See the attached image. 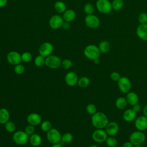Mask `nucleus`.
Returning <instances> with one entry per match:
<instances>
[{"label": "nucleus", "instance_id": "nucleus-50", "mask_svg": "<svg viewBox=\"0 0 147 147\" xmlns=\"http://www.w3.org/2000/svg\"><path fill=\"white\" fill-rule=\"evenodd\" d=\"M115 147H118V146H115Z\"/></svg>", "mask_w": 147, "mask_h": 147}, {"label": "nucleus", "instance_id": "nucleus-45", "mask_svg": "<svg viewBox=\"0 0 147 147\" xmlns=\"http://www.w3.org/2000/svg\"><path fill=\"white\" fill-rule=\"evenodd\" d=\"M7 3V0H0V7L5 6Z\"/></svg>", "mask_w": 147, "mask_h": 147}, {"label": "nucleus", "instance_id": "nucleus-35", "mask_svg": "<svg viewBox=\"0 0 147 147\" xmlns=\"http://www.w3.org/2000/svg\"><path fill=\"white\" fill-rule=\"evenodd\" d=\"M22 61L25 63L30 62L32 59V55L29 52H25L21 55Z\"/></svg>", "mask_w": 147, "mask_h": 147}, {"label": "nucleus", "instance_id": "nucleus-26", "mask_svg": "<svg viewBox=\"0 0 147 147\" xmlns=\"http://www.w3.org/2000/svg\"><path fill=\"white\" fill-rule=\"evenodd\" d=\"M54 7L55 10L59 13H64L67 10V6L65 3L60 1H58L55 2L54 5Z\"/></svg>", "mask_w": 147, "mask_h": 147}, {"label": "nucleus", "instance_id": "nucleus-28", "mask_svg": "<svg viewBox=\"0 0 147 147\" xmlns=\"http://www.w3.org/2000/svg\"><path fill=\"white\" fill-rule=\"evenodd\" d=\"M90 83V80L87 77H82L78 79V84L81 88H86L89 86Z\"/></svg>", "mask_w": 147, "mask_h": 147}, {"label": "nucleus", "instance_id": "nucleus-20", "mask_svg": "<svg viewBox=\"0 0 147 147\" xmlns=\"http://www.w3.org/2000/svg\"><path fill=\"white\" fill-rule=\"evenodd\" d=\"M126 100L127 102L128 105L133 106L134 105L138 103L139 102V98L138 95L134 92H129L126 94Z\"/></svg>", "mask_w": 147, "mask_h": 147}, {"label": "nucleus", "instance_id": "nucleus-31", "mask_svg": "<svg viewBox=\"0 0 147 147\" xmlns=\"http://www.w3.org/2000/svg\"><path fill=\"white\" fill-rule=\"evenodd\" d=\"M5 128L7 131L9 133H13L16 129V126L15 123L12 121H8L5 123Z\"/></svg>", "mask_w": 147, "mask_h": 147}, {"label": "nucleus", "instance_id": "nucleus-15", "mask_svg": "<svg viewBox=\"0 0 147 147\" xmlns=\"http://www.w3.org/2000/svg\"><path fill=\"white\" fill-rule=\"evenodd\" d=\"M119 127L118 124L114 121L109 122L105 127V131L109 136H114L119 131Z\"/></svg>", "mask_w": 147, "mask_h": 147}, {"label": "nucleus", "instance_id": "nucleus-2", "mask_svg": "<svg viewBox=\"0 0 147 147\" xmlns=\"http://www.w3.org/2000/svg\"><path fill=\"white\" fill-rule=\"evenodd\" d=\"M83 53L84 56L88 59L91 60H94L96 59H98L101 53L98 47L93 44L87 45L84 49Z\"/></svg>", "mask_w": 147, "mask_h": 147}, {"label": "nucleus", "instance_id": "nucleus-6", "mask_svg": "<svg viewBox=\"0 0 147 147\" xmlns=\"http://www.w3.org/2000/svg\"><path fill=\"white\" fill-rule=\"evenodd\" d=\"M13 140L14 142L20 145H23L27 143L29 140V135L24 131H17L13 136Z\"/></svg>", "mask_w": 147, "mask_h": 147}, {"label": "nucleus", "instance_id": "nucleus-4", "mask_svg": "<svg viewBox=\"0 0 147 147\" xmlns=\"http://www.w3.org/2000/svg\"><path fill=\"white\" fill-rule=\"evenodd\" d=\"M96 9L101 13H110L112 9L111 2L109 0H97L96 2Z\"/></svg>", "mask_w": 147, "mask_h": 147}, {"label": "nucleus", "instance_id": "nucleus-1", "mask_svg": "<svg viewBox=\"0 0 147 147\" xmlns=\"http://www.w3.org/2000/svg\"><path fill=\"white\" fill-rule=\"evenodd\" d=\"M109 122L108 117L102 112H96L91 117L92 125L96 129L105 128Z\"/></svg>", "mask_w": 147, "mask_h": 147}, {"label": "nucleus", "instance_id": "nucleus-49", "mask_svg": "<svg viewBox=\"0 0 147 147\" xmlns=\"http://www.w3.org/2000/svg\"><path fill=\"white\" fill-rule=\"evenodd\" d=\"M88 147H99V146H97V145H91L89 146Z\"/></svg>", "mask_w": 147, "mask_h": 147}, {"label": "nucleus", "instance_id": "nucleus-42", "mask_svg": "<svg viewBox=\"0 0 147 147\" xmlns=\"http://www.w3.org/2000/svg\"><path fill=\"white\" fill-rule=\"evenodd\" d=\"M132 109L136 112L138 113L141 110V106L139 103H137L136 105H134V106H133Z\"/></svg>", "mask_w": 147, "mask_h": 147}, {"label": "nucleus", "instance_id": "nucleus-21", "mask_svg": "<svg viewBox=\"0 0 147 147\" xmlns=\"http://www.w3.org/2000/svg\"><path fill=\"white\" fill-rule=\"evenodd\" d=\"M76 17V13L72 9L66 10L63 16V18L64 21L71 22Z\"/></svg>", "mask_w": 147, "mask_h": 147}, {"label": "nucleus", "instance_id": "nucleus-3", "mask_svg": "<svg viewBox=\"0 0 147 147\" xmlns=\"http://www.w3.org/2000/svg\"><path fill=\"white\" fill-rule=\"evenodd\" d=\"M146 140V136L145 133L140 130L133 131L131 133L129 137V141L133 144V145L138 146L145 142Z\"/></svg>", "mask_w": 147, "mask_h": 147}, {"label": "nucleus", "instance_id": "nucleus-51", "mask_svg": "<svg viewBox=\"0 0 147 147\" xmlns=\"http://www.w3.org/2000/svg\"><path fill=\"white\" fill-rule=\"evenodd\" d=\"M0 63H1V60H0Z\"/></svg>", "mask_w": 147, "mask_h": 147}, {"label": "nucleus", "instance_id": "nucleus-32", "mask_svg": "<svg viewBox=\"0 0 147 147\" xmlns=\"http://www.w3.org/2000/svg\"><path fill=\"white\" fill-rule=\"evenodd\" d=\"M45 59L44 56L41 55H38L34 59V64L37 67H42L45 64Z\"/></svg>", "mask_w": 147, "mask_h": 147}, {"label": "nucleus", "instance_id": "nucleus-7", "mask_svg": "<svg viewBox=\"0 0 147 147\" xmlns=\"http://www.w3.org/2000/svg\"><path fill=\"white\" fill-rule=\"evenodd\" d=\"M61 60L59 57L56 55H49L46 57L45 64L48 68L57 69L61 66Z\"/></svg>", "mask_w": 147, "mask_h": 147}, {"label": "nucleus", "instance_id": "nucleus-5", "mask_svg": "<svg viewBox=\"0 0 147 147\" xmlns=\"http://www.w3.org/2000/svg\"><path fill=\"white\" fill-rule=\"evenodd\" d=\"M118 87L121 92L127 94L130 91L131 88V83L130 80L126 76L121 77L117 82Z\"/></svg>", "mask_w": 147, "mask_h": 147}, {"label": "nucleus", "instance_id": "nucleus-29", "mask_svg": "<svg viewBox=\"0 0 147 147\" xmlns=\"http://www.w3.org/2000/svg\"><path fill=\"white\" fill-rule=\"evenodd\" d=\"M105 143L108 147H115L117 145V140L113 136H108L105 141Z\"/></svg>", "mask_w": 147, "mask_h": 147}, {"label": "nucleus", "instance_id": "nucleus-30", "mask_svg": "<svg viewBox=\"0 0 147 147\" xmlns=\"http://www.w3.org/2000/svg\"><path fill=\"white\" fill-rule=\"evenodd\" d=\"M83 10L84 13L87 15H90V14H92L94 11V7L93 5L91 3H87L84 5Z\"/></svg>", "mask_w": 147, "mask_h": 147}, {"label": "nucleus", "instance_id": "nucleus-48", "mask_svg": "<svg viewBox=\"0 0 147 147\" xmlns=\"http://www.w3.org/2000/svg\"><path fill=\"white\" fill-rule=\"evenodd\" d=\"M94 63L95 64H99V58L98 59H95L94 60Z\"/></svg>", "mask_w": 147, "mask_h": 147}, {"label": "nucleus", "instance_id": "nucleus-27", "mask_svg": "<svg viewBox=\"0 0 147 147\" xmlns=\"http://www.w3.org/2000/svg\"><path fill=\"white\" fill-rule=\"evenodd\" d=\"M123 6V0H113L111 2L112 9L114 11H118L121 10Z\"/></svg>", "mask_w": 147, "mask_h": 147}, {"label": "nucleus", "instance_id": "nucleus-19", "mask_svg": "<svg viewBox=\"0 0 147 147\" xmlns=\"http://www.w3.org/2000/svg\"><path fill=\"white\" fill-rule=\"evenodd\" d=\"M27 121L30 125L37 126L41 123V117L39 114L37 113H31L28 115Z\"/></svg>", "mask_w": 147, "mask_h": 147}, {"label": "nucleus", "instance_id": "nucleus-36", "mask_svg": "<svg viewBox=\"0 0 147 147\" xmlns=\"http://www.w3.org/2000/svg\"><path fill=\"white\" fill-rule=\"evenodd\" d=\"M52 124L49 121H45L42 122L41 125V129L44 131H48L51 129Z\"/></svg>", "mask_w": 147, "mask_h": 147}, {"label": "nucleus", "instance_id": "nucleus-23", "mask_svg": "<svg viewBox=\"0 0 147 147\" xmlns=\"http://www.w3.org/2000/svg\"><path fill=\"white\" fill-rule=\"evenodd\" d=\"M10 118V114L9 111L5 108L0 109V123L5 124L9 121Z\"/></svg>", "mask_w": 147, "mask_h": 147}, {"label": "nucleus", "instance_id": "nucleus-34", "mask_svg": "<svg viewBox=\"0 0 147 147\" xmlns=\"http://www.w3.org/2000/svg\"><path fill=\"white\" fill-rule=\"evenodd\" d=\"M72 139H73V136L72 134L69 133H64L61 136V141L64 143H69L72 141Z\"/></svg>", "mask_w": 147, "mask_h": 147}, {"label": "nucleus", "instance_id": "nucleus-43", "mask_svg": "<svg viewBox=\"0 0 147 147\" xmlns=\"http://www.w3.org/2000/svg\"><path fill=\"white\" fill-rule=\"evenodd\" d=\"M70 26H71V25L69 24V22H66V21H64L62 25V28L64 30H68L70 28Z\"/></svg>", "mask_w": 147, "mask_h": 147}, {"label": "nucleus", "instance_id": "nucleus-40", "mask_svg": "<svg viewBox=\"0 0 147 147\" xmlns=\"http://www.w3.org/2000/svg\"><path fill=\"white\" fill-rule=\"evenodd\" d=\"M110 79L114 81V82H118L119 79L121 78V75L119 72H117V71H113L110 74Z\"/></svg>", "mask_w": 147, "mask_h": 147}, {"label": "nucleus", "instance_id": "nucleus-10", "mask_svg": "<svg viewBox=\"0 0 147 147\" xmlns=\"http://www.w3.org/2000/svg\"><path fill=\"white\" fill-rule=\"evenodd\" d=\"M84 22L87 27L90 29H96L100 24L99 18L94 14L87 15L84 18Z\"/></svg>", "mask_w": 147, "mask_h": 147}, {"label": "nucleus", "instance_id": "nucleus-25", "mask_svg": "<svg viewBox=\"0 0 147 147\" xmlns=\"http://www.w3.org/2000/svg\"><path fill=\"white\" fill-rule=\"evenodd\" d=\"M98 48L101 53H107L110 50L111 44L108 41L103 40L99 42Z\"/></svg>", "mask_w": 147, "mask_h": 147}, {"label": "nucleus", "instance_id": "nucleus-38", "mask_svg": "<svg viewBox=\"0 0 147 147\" xmlns=\"http://www.w3.org/2000/svg\"><path fill=\"white\" fill-rule=\"evenodd\" d=\"M61 66L65 69H68L72 66V62L69 59H64L61 61Z\"/></svg>", "mask_w": 147, "mask_h": 147}, {"label": "nucleus", "instance_id": "nucleus-11", "mask_svg": "<svg viewBox=\"0 0 147 147\" xmlns=\"http://www.w3.org/2000/svg\"><path fill=\"white\" fill-rule=\"evenodd\" d=\"M53 51V45L48 42H45L42 43L39 47L38 52L40 55L47 57L51 55Z\"/></svg>", "mask_w": 147, "mask_h": 147}, {"label": "nucleus", "instance_id": "nucleus-46", "mask_svg": "<svg viewBox=\"0 0 147 147\" xmlns=\"http://www.w3.org/2000/svg\"><path fill=\"white\" fill-rule=\"evenodd\" d=\"M142 111H143L144 115L147 117V105H145V106L143 107Z\"/></svg>", "mask_w": 147, "mask_h": 147}, {"label": "nucleus", "instance_id": "nucleus-39", "mask_svg": "<svg viewBox=\"0 0 147 147\" xmlns=\"http://www.w3.org/2000/svg\"><path fill=\"white\" fill-rule=\"evenodd\" d=\"M14 71L16 74L21 75L25 71V67L23 65L21 64H18L17 65H16L14 68Z\"/></svg>", "mask_w": 147, "mask_h": 147}, {"label": "nucleus", "instance_id": "nucleus-37", "mask_svg": "<svg viewBox=\"0 0 147 147\" xmlns=\"http://www.w3.org/2000/svg\"><path fill=\"white\" fill-rule=\"evenodd\" d=\"M138 21L140 24H147V14L144 12L140 13L138 16Z\"/></svg>", "mask_w": 147, "mask_h": 147}, {"label": "nucleus", "instance_id": "nucleus-18", "mask_svg": "<svg viewBox=\"0 0 147 147\" xmlns=\"http://www.w3.org/2000/svg\"><path fill=\"white\" fill-rule=\"evenodd\" d=\"M137 118V113L133 109L126 110L123 113V119L126 122H132Z\"/></svg>", "mask_w": 147, "mask_h": 147}, {"label": "nucleus", "instance_id": "nucleus-33", "mask_svg": "<svg viewBox=\"0 0 147 147\" xmlns=\"http://www.w3.org/2000/svg\"><path fill=\"white\" fill-rule=\"evenodd\" d=\"M86 111L90 115H94L96 113V107L92 103H90L86 106Z\"/></svg>", "mask_w": 147, "mask_h": 147}, {"label": "nucleus", "instance_id": "nucleus-12", "mask_svg": "<svg viewBox=\"0 0 147 147\" xmlns=\"http://www.w3.org/2000/svg\"><path fill=\"white\" fill-rule=\"evenodd\" d=\"M7 60L11 65H17L22 61L21 55L16 51H10L7 55Z\"/></svg>", "mask_w": 147, "mask_h": 147}, {"label": "nucleus", "instance_id": "nucleus-9", "mask_svg": "<svg viewBox=\"0 0 147 147\" xmlns=\"http://www.w3.org/2000/svg\"><path fill=\"white\" fill-rule=\"evenodd\" d=\"M108 135L103 129H96L92 133V140L97 143H102L105 142Z\"/></svg>", "mask_w": 147, "mask_h": 147}, {"label": "nucleus", "instance_id": "nucleus-8", "mask_svg": "<svg viewBox=\"0 0 147 147\" xmlns=\"http://www.w3.org/2000/svg\"><path fill=\"white\" fill-rule=\"evenodd\" d=\"M47 138L49 142L55 144L59 143L61 140V135L57 129L51 128L47 131Z\"/></svg>", "mask_w": 147, "mask_h": 147}, {"label": "nucleus", "instance_id": "nucleus-17", "mask_svg": "<svg viewBox=\"0 0 147 147\" xmlns=\"http://www.w3.org/2000/svg\"><path fill=\"white\" fill-rule=\"evenodd\" d=\"M136 34L141 40L147 41V24H140L137 28Z\"/></svg>", "mask_w": 147, "mask_h": 147}, {"label": "nucleus", "instance_id": "nucleus-41", "mask_svg": "<svg viewBox=\"0 0 147 147\" xmlns=\"http://www.w3.org/2000/svg\"><path fill=\"white\" fill-rule=\"evenodd\" d=\"M34 130H35V128H34V126L30 125V124L28 125V126H26L25 128V131L28 135L33 134L34 132Z\"/></svg>", "mask_w": 147, "mask_h": 147}, {"label": "nucleus", "instance_id": "nucleus-47", "mask_svg": "<svg viewBox=\"0 0 147 147\" xmlns=\"http://www.w3.org/2000/svg\"><path fill=\"white\" fill-rule=\"evenodd\" d=\"M51 147H62V146L59 144H55L53 145H52Z\"/></svg>", "mask_w": 147, "mask_h": 147}, {"label": "nucleus", "instance_id": "nucleus-24", "mask_svg": "<svg viewBox=\"0 0 147 147\" xmlns=\"http://www.w3.org/2000/svg\"><path fill=\"white\" fill-rule=\"evenodd\" d=\"M29 141L30 144L33 146H38L41 144V137L37 134H33L29 138Z\"/></svg>", "mask_w": 147, "mask_h": 147}, {"label": "nucleus", "instance_id": "nucleus-13", "mask_svg": "<svg viewBox=\"0 0 147 147\" xmlns=\"http://www.w3.org/2000/svg\"><path fill=\"white\" fill-rule=\"evenodd\" d=\"M64 20L59 15H54L51 17L49 21V26L53 29H57L62 26Z\"/></svg>", "mask_w": 147, "mask_h": 147}, {"label": "nucleus", "instance_id": "nucleus-16", "mask_svg": "<svg viewBox=\"0 0 147 147\" xmlns=\"http://www.w3.org/2000/svg\"><path fill=\"white\" fill-rule=\"evenodd\" d=\"M65 82L66 84L71 87L75 86L78 84V78L77 74L75 72H69L65 76Z\"/></svg>", "mask_w": 147, "mask_h": 147}, {"label": "nucleus", "instance_id": "nucleus-22", "mask_svg": "<svg viewBox=\"0 0 147 147\" xmlns=\"http://www.w3.org/2000/svg\"><path fill=\"white\" fill-rule=\"evenodd\" d=\"M115 105L116 107L118 109L122 110H124V109H126L128 103H127V102L126 100V98L120 96V97H118L115 100Z\"/></svg>", "mask_w": 147, "mask_h": 147}, {"label": "nucleus", "instance_id": "nucleus-44", "mask_svg": "<svg viewBox=\"0 0 147 147\" xmlns=\"http://www.w3.org/2000/svg\"><path fill=\"white\" fill-rule=\"evenodd\" d=\"M133 146H134L133 144L130 141L125 142L122 144V147H133Z\"/></svg>", "mask_w": 147, "mask_h": 147}, {"label": "nucleus", "instance_id": "nucleus-14", "mask_svg": "<svg viewBox=\"0 0 147 147\" xmlns=\"http://www.w3.org/2000/svg\"><path fill=\"white\" fill-rule=\"evenodd\" d=\"M134 126L137 130L144 131L147 129V117L141 115L137 117L134 121Z\"/></svg>", "mask_w": 147, "mask_h": 147}]
</instances>
